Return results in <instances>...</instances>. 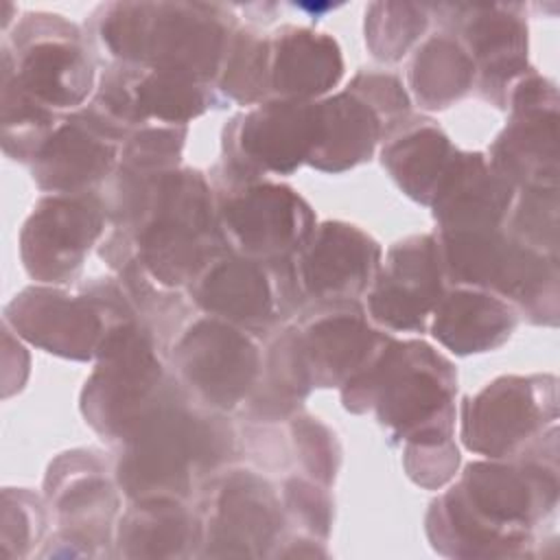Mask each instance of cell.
I'll use <instances>...</instances> for the list:
<instances>
[{
	"instance_id": "d6986e66",
	"label": "cell",
	"mask_w": 560,
	"mask_h": 560,
	"mask_svg": "<svg viewBox=\"0 0 560 560\" xmlns=\"http://www.w3.org/2000/svg\"><path fill=\"white\" fill-rule=\"evenodd\" d=\"M300 368L313 387H341L392 337L359 302L313 304L291 326Z\"/></svg>"
},
{
	"instance_id": "6da1fadb",
	"label": "cell",
	"mask_w": 560,
	"mask_h": 560,
	"mask_svg": "<svg viewBox=\"0 0 560 560\" xmlns=\"http://www.w3.org/2000/svg\"><path fill=\"white\" fill-rule=\"evenodd\" d=\"M556 438L512 459L470 462L429 505L431 547L446 558H532L534 529L558 505Z\"/></svg>"
},
{
	"instance_id": "e0dca14e",
	"label": "cell",
	"mask_w": 560,
	"mask_h": 560,
	"mask_svg": "<svg viewBox=\"0 0 560 560\" xmlns=\"http://www.w3.org/2000/svg\"><path fill=\"white\" fill-rule=\"evenodd\" d=\"M105 223V203L94 192L42 197L20 232L26 273L52 287L72 282Z\"/></svg>"
},
{
	"instance_id": "7a4b0ae2",
	"label": "cell",
	"mask_w": 560,
	"mask_h": 560,
	"mask_svg": "<svg viewBox=\"0 0 560 560\" xmlns=\"http://www.w3.org/2000/svg\"><path fill=\"white\" fill-rule=\"evenodd\" d=\"M234 453L232 427L212 409L166 383L155 405L120 444L116 483L129 501L186 499L197 479Z\"/></svg>"
},
{
	"instance_id": "5b68a950",
	"label": "cell",
	"mask_w": 560,
	"mask_h": 560,
	"mask_svg": "<svg viewBox=\"0 0 560 560\" xmlns=\"http://www.w3.org/2000/svg\"><path fill=\"white\" fill-rule=\"evenodd\" d=\"M446 282L490 291L532 324H558V256L540 254L499 230L438 232Z\"/></svg>"
},
{
	"instance_id": "603a6c76",
	"label": "cell",
	"mask_w": 560,
	"mask_h": 560,
	"mask_svg": "<svg viewBox=\"0 0 560 560\" xmlns=\"http://www.w3.org/2000/svg\"><path fill=\"white\" fill-rule=\"evenodd\" d=\"M516 190L483 153L459 151L429 203L438 232L503 228Z\"/></svg>"
},
{
	"instance_id": "8992f818",
	"label": "cell",
	"mask_w": 560,
	"mask_h": 560,
	"mask_svg": "<svg viewBox=\"0 0 560 560\" xmlns=\"http://www.w3.org/2000/svg\"><path fill=\"white\" fill-rule=\"evenodd\" d=\"M166 387L153 339L133 317L105 335L96 368L81 392L85 422L109 444H122Z\"/></svg>"
},
{
	"instance_id": "44dd1931",
	"label": "cell",
	"mask_w": 560,
	"mask_h": 560,
	"mask_svg": "<svg viewBox=\"0 0 560 560\" xmlns=\"http://www.w3.org/2000/svg\"><path fill=\"white\" fill-rule=\"evenodd\" d=\"M127 136L90 107L63 116L31 158L37 186L50 195H83L118 166Z\"/></svg>"
},
{
	"instance_id": "e575fe53",
	"label": "cell",
	"mask_w": 560,
	"mask_h": 560,
	"mask_svg": "<svg viewBox=\"0 0 560 560\" xmlns=\"http://www.w3.org/2000/svg\"><path fill=\"white\" fill-rule=\"evenodd\" d=\"M280 499L287 523H293L300 536L326 542L332 523V501L326 486L295 475L282 483Z\"/></svg>"
},
{
	"instance_id": "7c38bea8",
	"label": "cell",
	"mask_w": 560,
	"mask_h": 560,
	"mask_svg": "<svg viewBox=\"0 0 560 560\" xmlns=\"http://www.w3.org/2000/svg\"><path fill=\"white\" fill-rule=\"evenodd\" d=\"M182 389L212 411H230L252 396L262 372V352L249 330L203 315L173 346Z\"/></svg>"
},
{
	"instance_id": "8d00e7d4",
	"label": "cell",
	"mask_w": 560,
	"mask_h": 560,
	"mask_svg": "<svg viewBox=\"0 0 560 560\" xmlns=\"http://www.w3.org/2000/svg\"><path fill=\"white\" fill-rule=\"evenodd\" d=\"M402 466L407 477L427 490L446 486L459 468V451L453 440L402 444Z\"/></svg>"
},
{
	"instance_id": "1f68e13d",
	"label": "cell",
	"mask_w": 560,
	"mask_h": 560,
	"mask_svg": "<svg viewBox=\"0 0 560 560\" xmlns=\"http://www.w3.org/2000/svg\"><path fill=\"white\" fill-rule=\"evenodd\" d=\"M429 26V7L411 2H374L365 11V44L385 63L400 61Z\"/></svg>"
},
{
	"instance_id": "cb8c5ba5",
	"label": "cell",
	"mask_w": 560,
	"mask_h": 560,
	"mask_svg": "<svg viewBox=\"0 0 560 560\" xmlns=\"http://www.w3.org/2000/svg\"><path fill=\"white\" fill-rule=\"evenodd\" d=\"M315 109L317 133L306 164L324 173H343L368 162L394 129V122L352 81L346 90L315 101Z\"/></svg>"
},
{
	"instance_id": "ac0fdd59",
	"label": "cell",
	"mask_w": 560,
	"mask_h": 560,
	"mask_svg": "<svg viewBox=\"0 0 560 560\" xmlns=\"http://www.w3.org/2000/svg\"><path fill=\"white\" fill-rule=\"evenodd\" d=\"M435 234H413L394 243L368 289L365 313L387 330L424 332L446 291Z\"/></svg>"
},
{
	"instance_id": "9c48e42d",
	"label": "cell",
	"mask_w": 560,
	"mask_h": 560,
	"mask_svg": "<svg viewBox=\"0 0 560 560\" xmlns=\"http://www.w3.org/2000/svg\"><path fill=\"white\" fill-rule=\"evenodd\" d=\"M462 442L488 459H512L558 429V381L551 374H505L462 405Z\"/></svg>"
},
{
	"instance_id": "4dcf8cb0",
	"label": "cell",
	"mask_w": 560,
	"mask_h": 560,
	"mask_svg": "<svg viewBox=\"0 0 560 560\" xmlns=\"http://www.w3.org/2000/svg\"><path fill=\"white\" fill-rule=\"evenodd\" d=\"M63 116L35 103L2 68V144L15 160H28Z\"/></svg>"
},
{
	"instance_id": "4fadbf2b",
	"label": "cell",
	"mask_w": 560,
	"mask_h": 560,
	"mask_svg": "<svg viewBox=\"0 0 560 560\" xmlns=\"http://www.w3.org/2000/svg\"><path fill=\"white\" fill-rule=\"evenodd\" d=\"M188 293L206 315L249 332L278 326L304 304L291 258L258 262L230 252L219 254L192 280Z\"/></svg>"
},
{
	"instance_id": "ba28073f",
	"label": "cell",
	"mask_w": 560,
	"mask_h": 560,
	"mask_svg": "<svg viewBox=\"0 0 560 560\" xmlns=\"http://www.w3.org/2000/svg\"><path fill=\"white\" fill-rule=\"evenodd\" d=\"M131 317L118 287L72 295L59 287L35 284L4 306V326L28 343L74 361L96 359L112 326Z\"/></svg>"
},
{
	"instance_id": "3957f363",
	"label": "cell",
	"mask_w": 560,
	"mask_h": 560,
	"mask_svg": "<svg viewBox=\"0 0 560 560\" xmlns=\"http://www.w3.org/2000/svg\"><path fill=\"white\" fill-rule=\"evenodd\" d=\"M457 372L420 339L389 337L374 357L341 385L352 413L374 409L392 442L420 444L455 438Z\"/></svg>"
},
{
	"instance_id": "ffe728a7",
	"label": "cell",
	"mask_w": 560,
	"mask_h": 560,
	"mask_svg": "<svg viewBox=\"0 0 560 560\" xmlns=\"http://www.w3.org/2000/svg\"><path fill=\"white\" fill-rule=\"evenodd\" d=\"M381 260V245L359 225L324 221L291 256V267L304 302H359L372 287Z\"/></svg>"
},
{
	"instance_id": "83f0119b",
	"label": "cell",
	"mask_w": 560,
	"mask_h": 560,
	"mask_svg": "<svg viewBox=\"0 0 560 560\" xmlns=\"http://www.w3.org/2000/svg\"><path fill=\"white\" fill-rule=\"evenodd\" d=\"M199 521L182 499H140L120 516L114 532L118 558H186L197 556Z\"/></svg>"
},
{
	"instance_id": "9a60e30c",
	"label": "cell",
	"mask_w": 560,
	"mask_h": 560,
	"mask_svg": "<svg viewBox=\"0 0 560 560\" xmlns=\"http://www.w3.org/2000/svg\"><path fill=\"white\" fill-rule=\"evenodd\" d=\"M315 133V101L271 96L228 122L225 173L232 177L291 175L308 162Z\"/></svg>"
},
{
	"instance_id": "d590c367",
	"label": "cell",
	"mask_w": 560,
	"mask_h": 560,
	"mask_svg": "<svg viewBox=\"0 0 560 560\" xmlns=\"http://www.w3.org/2000/svg\"><path fill=\"white\" fill-rule=\"evenodd\" d=\"M291 438L308 479L328 488L341 464V448L335 433L313 416H295L291 420Z\"/></svg>"
},
{
	"instance_id": "8fae6325",
	"label": "cell",
	"mask_w": 560,
	"mask_h": 560,
	"mask_svg": "<svg viewBox=\"0 0 560 560\" xmlns=\"http://www.w3.org/2000/svg\"><path fill=\"white\" fill-rule=\"evenodd\" d=\"M199 549L210 558H262L282 542L287 525L282 499L258 472L234 468L219 472L201 499Z\"/></svg>"
},
{
	"instance_id": "f1b7e54d",
	"label": "cell",
	"mask_w": 560,
	"mask_h": 560,
	"mask_svg": "<svg viewBox=\"0 0 560 560\" xmlns=\"http://www.w3.org/2000/svg\"><path fill=\"white\" fill-rule=\"evenodd\" d=\"M475 63L451 31L427 37L407 68L413 98L422 109L431 112L446 109L464 98L475 85Z\"/></svg>"
},
{
	"instance_id": "d4e9b609",
	"label": "cell",
	"mask_w": 560,
	"mask_h": 560,
	"mask_svg": "<svg viewBox=\"0 0 560 560\" xmlns=\"http://www.w3.org/2000/svg\"><path fill=\"white\" fill-rule=\"evenodd\" d=\"M269 39V94L273 98L319 101L343 77L335 37L313 28L282 26Z\"/></svg>"
},
{
	"instance_id": "277c9868",
	"label": "cell",
	"mask_w": 560,
	"mask_h": 560,
	"mask_svg": "<svg viewBox=\"0 0 560 560\" xmlns=\"http://www.w3.org/2000/svg\"><path fill=\"white\" fill-rule=\"evenodd\" d=\"M94 18L96 42L114 63L173 72L203 85L217 81L236 31L217 4L114 2Z\"/></svg>"
},
{
	"instance_id": "4316f807",
	"label": "cell",
	"mask_w": 560,
	"mask_h": 560,
	"mask_svg": "<svg viewBox=\"0 0 560 560\" xmlns=\"http://www.w3.org/2000/svg\"><path fill=\"white\" fill-rule=\"evenodd\" d=\"M457 153L431 118L407 116L383 138L381 164L407 197L429 206Z\"/></svg>"
},
{
	"instance_id": "484cf974",
	"label": "cell",
	"mask_w": 560,
	"mask_h": 560,
	"mask_svg": "<svg viewBox=\"0 0 560 560\" xmlns=\"http://www.w3.org/2000/svg\"><path fill=\"white\" fill-rule=\"evenodd\" d=\"M518 324L516 308L503 298L472 287L446 289L429 330L446 350L466 357L503 346Z\"/></svg>"
},
{
	"instance_id": "d6a6232c",
	"label": "cell",
	"mask_w": 560,
	"mask_h": 560,
	"mask_svg": "<svg viewBox=\"0 0 560 560\" xmlns=\"http://www.w3.org/2000/svg\"><path fill=\"white\" fill-rule=\"evenodd\" d=\"M503 228L523 245L558 256V188H518Z\"/></svg>"
},
{
	"instance_id": "f546056e",
	"label": "cell",
	"mask_w": 560,
	"mask_h": 560,
	"mask_svg": "<svg viewBox=\"0 0 560 560\" xmlns=\"http://www.w3.org/2000/svg\"><path fill=\"white\" fill-rule=\"evenodd\" d=\"M269 94V39L249 31L236 28L225 50L214 96L219 101L258 105Z\"/></svg>"
},
{
	"instance_id": "836d02e7",
	"label": "cell",
	"mask_w": 560,
	"mask_h": 560,
	"mask_svg": "<svg viewBox=\"0 0 560 560\" xmlns=\"http://www.w3.org/2000/svg\"><path fill=\"white\" fill-rule=\"evenodd\" d=\"M46 529L44 503L26 488H4L2 492V558H26Z\"/></svg>"
},
{
	"instance_id": "2e32d148",
	"label": "cell",
	"mask_w": 560,
	"mask_h": 560,
	"mask_svg": "<svg viewBox=\"0 0 560 560\" xmlns=\"http://www.w3.org/2000/svg\"><path fill=\"white\" fill-rule=\"evenodd\" d=\"M508 125L488 151L490 164L516 188H558V90L547 77L523 74L508 94Z\"/></svg>"
},
{
	"instance_id": "30bf717a",
	"label": "cell",
	"mask_w": 560,
	"mask_h": 560,
	"mask_svg": "<svg viewBox=\"0 0 560 560\" xmlns=\"http://www.w3.org/2000/svg\"><path fill=\"white\" fill-rule=\"evenodd\" d=\"M2 68L42 107L79 109L94 92V63L79 28L61 15L31 13L2 46Z\"/></svg>"
},
{
	"instance_id": "52a82bcc",
	"label": "cell",
	"mask_w": 560,
	"mask_h": 560,
	"mask_svg": "<svg viewBox=\"0 0 560 560\" xmlns=\"http://www.w3.org/2000/svg\"><path fill=\"white\" fill-rule=\"evenodd\" d=\"M217 199V225L230 254L258 262L291 258L315 230V212L291 186L265 177L225 173Z\"/></svg>"
},
{
	"instance_id": "7402d4cb",
	"label": "cell",
	"mask_w": 560,
	"mask_h": 560,
	"mask_svg": "<svg viewBox=\"0 0 560 560\" xmlns=\"http://www.w3.org/2000/svg\"><path fill=\"white\" fill-rule=\"evenodd\" d=\"M451 33L470 55L477 88L486 101L505 107L514 83L532 68L527 63V26L518 4H444Z\"/></svg>"
},
{
	"instance_id": "5bb4252c",
	"label": "cell",
	"mask_w": 560,
	"mask_h": 560,
	"mask_svg": "<svg viewBox=\"0 0 560 560\" xmlns=\"http://www.w3.org/2000/svg\"><path fill=\"white\" fill-rule=\"evenodd\" d=\"M44 494L59 529L42 556H101L105 545H114L118 494L96 453L59 455L48 468Z\"/></svg>"
}]
</instances>
